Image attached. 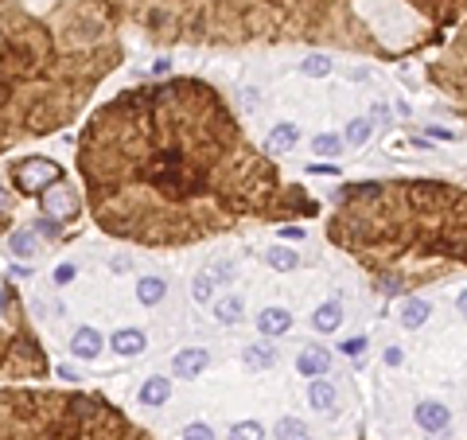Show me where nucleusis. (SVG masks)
Wrapping results in <instances>:
<instances>
[{
  "instance_id": "f257e3e1",
  "label": "nucleus",
  "mask_w": 467,
  "mask_h": 440,
  "mask_svg": "<svg viewBox=\"0 0 467 440\" xmlns=\"http://www.w3.org/2000/svg\"><path fill=\"white\" fill-rule=\"evenodd\" d=\"M203 79L113 94L78 133V179L101 234L148 250L195 245L246 222L316 218L319 203L265 160Z\"/></svg>"
},
{
  "instance_id": "f03ea898",
  "label": "nucleus",
  "mask_w": 467,
  "mask_h": 440,
  "mask_svg": "<svg viewBox=\"0 0 467 440\" xmlns=\"http://www.w3.org/2000/svg\"><path fill=\"white\" fill-rule=\"evenodd\" d=\"M113 28L176 47L308 43L409 59L444 40L467 16V0H90Z\"/></svg>"
},
{
  "instance_id": "7ed1b4c3",
  "label": "nucleus",
  "mask_w": 467,
  "mask_h": 440,
  "mask_svg": "<svg viewBox=\"0 0 467 440\" xmlns=\"http://www.w3.org/2000/svg\"><path fill=\"white\" fill-rule=\"evenodd\" d=\"M121 59L117 28L90 0H62L51 16L0 0V156L74 125Z\"/></svg>"
},
{
  "instance_id": "20e7f679",
  "label": "nucleus",
  "mask_w": 467,
  "mask_h": 440,
  "mask_svg": "<svg viewBox=\"0 0 467 440\" xmlns=\"http://www.w3.org/2000/svg\"><path fill=\"white\" fill-rule=\"evenodd\" d=\"M323 230L393 300L467 269V187L444 179L347 184Z\"/></svg>"
},
{
  "instance_id": "39448f33",
  "label": "nucleus",
  "mask_w": 467,
  "mask_h": 440,
  "mask_svg": "<svg viewBox=\"0 0 467 440\" xmlns=\"http://www.w3.org/2000/svg\"><path fill=\"white\" fill-rule=\"evenodd\" d=\"M0 440H156L110 398L86 390H0Z\"/></svg>"
},
{
  "instance_id": "423d86ee",
  "label": "nucleus",
  "mask_w": 467,
  "mask_h": 440,
  "mask_svg": "<svg viewBox=\"0 0 467 440\" xmlns=\"http://www.w3.org/2000/svg\"><path fill=\"white\" fill-rule=\"evenodd\" d=\"M51 359L31 327L16 284L0 273V378H43Z\"/></svg>"
},
{
  "instance_id": "0eeeda50",
  "label": "nucleus",
  "mask_w": 467,
  "mask_h": 440,
  "mask_svg": "<svg viewBox=\"0 0 467 440\" xmlns=\"http://www.w3.org/2000/svg\"><path fill=\"white\" fill-rule=\"evenodd\" d=\"M425 74L452 101V109H456L459 117H467V20L456 28V35L444 43V51H440L436 59L428 63Z\"/></svg>"
},
{
  "instance_id": "6e6552de",
  "label": "nucleus",
  "mask_w": 467,
  "mask_h": 440,
  "mask_svg": "<svg viewBox=\"0 0 467 440\" xmlns=\"http://www.w3.org/2000/svg\"><path fill=\"white\" fill-rule=\"evenodd\" d=\"M12 184L24 199H43L55 184H62V168L47 156H24V160H12Z\"/></svg>"
},
{
  "instance_id": "1a4fd4ad",
  "label": "nucleus",
  "mask_w": 467,
  "mask_h": 440,
  "mask_svg": "<svg viewBox=\"0 0 467 440\" xmlns=\"http://www.w3.org/2000/svg\"><path fill=\"white\" fill-rule=\"evenodd\" d=\"M296 370L304 374V378H323V374L331 370L328 347H304V351L296 355Z\"/></svg>"
},
{
  "instance_id": "9d476101",
  "label": "nucleus",
  "mask_w": 467,
  "mask_h": 440,
  "mask_svg": "<svg viewBox=\"0 0 467 440\" xmlns=\"http://www.w3.org/2000/svg\"><path fill=\"white\" fill-rule=\"evenodd\" d=\"M203 366H207V351L203 347H187V351H179L171 359V374L176 378H195V374H203Z\"/></svg>"
},
{
  "instance_id": "9b49d317",
  "label": "nucleus",
  "mask_w": 467,
  "mask_h": 440,
  "mask_svg": "<svg viewBox=\"0 0 467 440\" xmlns=\"http://www.w3.org/2000/svg\"><path fill=\"white\" fill-rule=\"evenodd\" d=\"M296 140H300V129H296V125H277V129H273V133L265 137V152H269V156L292 152V148H296Z\"/></svg>"
},
{
  "instance_id": "f8f14e48",
  "label": "nucleus",
  "mask_w": 467,
  "mask_h": 440,
  "mask_svg": "<svg viewBox=\"0 0 467 440\" xmlns=\"http://www.w3.org/2000/svg\"><path fill=\"white\" fill-rule=\"evenodd\" d=\"M448 421H452V413H448L444 405H440V401H421V405H417V425H421V429L440 432V429L448 425Z\"/></svg>"
},
{
  "instance_id": "ddd939ff",
  "label": "nucleus",
  "mask_w": 467,
  "mask_h": 440,
  "mask_svg": "<svg viewBox=\"0 0 467 440\" xmlns=\"http://www.w3.org/2000/svg\"><path fill=\"white\" fill-rule=\"evenodd\" d=\"M164 401H171V378H148L144 386H140V405L156 409V405H164Z\"/></svg>"
},
{
  "instance_id": "4468645a",
  "label": "nucleus",
  "mask_w": 467,
  "mask_h": 440,
  "mask_svg": "<svg viewBox=\"0 0 467 440\" xmlns=\"http://www.w3.org/2000/svg\"><path fill=\"white\" fill-rule=\"evenodd\" d=\"M257 327H261V335H285L292 327V316L285 308H265L257 316Z\"/></svg>"
},
{
  "instance_id": "2eb2a0df",
  "label": "nucleus",
  "mask_w": 467,
  "mask_h": 440,
  "mask_svg": "<svg viewBox=\"0 0 467 440\" xmlns=\"http://www.w3.org/2000/svg\"><path fill=\"white\" fill-rule=\"evenodd\" d=\"M110 347L117 355H125V359H129V355H140L144 351V347H148V339H144V332H133V327H125V332H117L110 339Z\"/></svg>"
},
{
  "instance_id": "dca6fc26",
  "label": "nucleus",
  "mask_w": 467,
  "mask_h": 440,
  "mask_svg": "<svg viewBox=\"0 0 467 440\" xmlns=\"http://www.w3.org/2000/svg\"><path fill=\"white\" fill-rule=\"evenodd\" d=\"M312 323H316V332H335L339 323H343V304H339V300L319 304L316 316H312Z\"/></svg>"
},
{
  "instance_id": "f3484780",
  "label": "nucleus",
  "mask_w": 467,
  "mask_h": 440,
  "mask_svg": "<svg viewBox=\"0 0 467 440\" xmlns=\"http://www.w3.org/2000/svg\"><path fill=\"white\" fill-rule=\"evenodd\" d=\"M70 351L78 355V359H98L101 335L94 332V327H78V335H74V347H70Z\"/></svg>"
},
{
  "instance_id": "a211bd4d",
  "label": "nucleus",
  "mask_w": 467,
  "mask_h": 440,
  "mask_svg": "<svg viewBox=\"0 0 467 440\" xmlns=\"http://www.w3.org/2000/svg\"><path fill=\"white\" fill-rule=\"evenodd\" d=\"M308 398H312V405H316L319 413H328V409H335V386H331L328 378H316L312 382V390H308Z\"/></svg>"
},
{
  "instance_id": "6ab92c4d",
  "label": "nucleus",
  "mask_w": 467,
  "mask_h": 440,
  "mask_svg": "<svg viewBox=\"0 0 467 440\" xmlns=\"http://www.w3.org/2000/svg\"><path fill=\"white\" fill-rule=\"evenodd\" d=\"M428 312H432V308H428L425 300H417V296H413V300H409L405 308H401V323H405L409 332H417L421 323L428 320Z\"/></svg>"
},
{
  "instance_id": "aec40b11",
  "label": "nucleus",
  "mask_w": 467,
  "mask_h": 440,
  "mask_svg": "<svg viewBox=\"0 0 467 440\" xmlns=\"http://www.w3.org/2000/svg\"><path fill=\"white\" fill-rule=\"evenodd\" d=\"M241 312H246L241 296H222V300L214 304V316H219V323H238Z\"/></svg>"
},
{
  "instance_id": "412c9836",
  "label": "nucleus",
  "mask_w": 467,
  "mask_h": 440,
  "mask_svg": "<svg viewBox=\"0 0 467 440\" xmlns=\"http://www.w3.org/2000/svg\"><path fill=\"white\" fill-rule=\"evenodd\" d=\"M12 254L35 257L40 254V234H35V230H16V234H12Z\"/></svg>"
},
{
  "instance_id": "4be33fe9",
  "label": "nucleus",
  "mask_w": 467,
  "mask_h": 440,
  "mask_svg": "<svg viewBox=\"0 0 467 440\" xmlns=\"http://www.w3.org/2000/svg\"><path fill=\"white\" fill-rule=\"evenodd\" d=\"M164 293H168V284L160 281V277H144V281L137 284L140 304H160V300H164Z\"/></svg>"
},
{
  "instance_id": "5701e85b",
  "label": "nucleus",
  "mask_w": 467,
  "mask_h": 440,
  "mask_svg": "<svg viewBox=\"0 0 467 440\" xmlns=\"http://www.w3.org/2000/svg\"><path fill=\"white\" fill-rule=\"evenodd\" d=\"M273 359H277V351H273L269 343H257V347H246V362L253 366V370H261V366H273Z\"/></svg>"
},
{
  "instance_id": "b1692460",
  "label": "nucleus",
  "mask_w": 467,
  "mask_h": 440,
  "mask_svg": "<svg viewBox=\"0 0 467 440\" xmlns=\"http://www.w3.org/2000/svg\"><path fill=\"white\" fill-rule=\"evenodd\" d=\"M277 440H308V425L296 417H285L277 425Z\"/></svg>"
},
{
  "instance_id": "393cba45",
  "label": "nucleus",
  "mask_w": 467,
  "mask_h": 440,
  "mask_svg": "<svg viewBox=\"0 0 467 440\" xmlns=\"http://www.w3.org/2000/svg\"><path fill=\"white\" fill-rule=\"evenodd\" d=\"M265 261L273 265V269H280V273L296 269V254H292V250H285V245H273V250L265 254Z\"/></svg>"
},
{
  "instance_id": "a878e982",
  "label": "nucleus",
  "mask_w": 467,
  "mask_h": 440,
  "mask_svg": "<svg viewBox=\"0 0 467 440\" xmlns=\"http://www.w3.org/2000/svg\"><path fill=\"white\" fill-rule=\"evenodd\" d=\"M300 70H304L308 79H323V74L331 70V59H328V55H308V59L300 63Z\"/></svg>"
},
{
  "instance_id": "bb28decb",
  "label": "nucleus",
  "mask_w": 467,
  "mask_h": 440,
  "mask_svg": "<svg viewBox=\"0 0 467 440\" xmlns=\"http://www.w3.org/2000/svg\"><path fill=\"white\" fill-rule=\"evenodd\" d=\"M370 140V121L366 117H358V121H350L347 125V145H355V148H362Z\"/></svg>"
},
{
  "instance_id": "cd10ccee",
  "label": "nucleus",
  "mask_w": 467,
  "mask_h": 440,
  "mask_svg": "<svg viewBox=\"0 0 467 440\" xmlns=\"http://www.w3.org/2000/svg\"><path fill=\"white\" fill-rule=\"evenodd\" d=\"M230 437H234V440H261V437H265V429H261L257 421H241V425L230 429Z\"/></svg>"
},
{
  "instance_id": "c85d7f7f",
  "label": "nucleus",
  "mask_w": 467,
  "mask_h": 440,
  "mask_svg": "<svg viewBox=\"0 0 467 440\" xmlns=\"http://www.w3.org/2000/svg\"><path fill=\"white\" fill-rule=\"evenodd\" d=\"M312 148H316L319 156H335L339 148H343V140H339V137H328V133H323V137L312 140Z\"/></svg>"
},
{
  "instance_id": "c756f323",
  "label": "nucleus",
  "mask_w": 467,
  "mask_h": 440,
  "mask_svg": "<svg viewBox=\"0 0 467 440\" xmlns=\"http://www.w3.org/2000/svg\"><path fill=\"white\" fill-rule=\"evenodd\" d=\"M183 440H214V432H210V425H187Z\"/></svg>"
},
{
  "instance_id": "7c9ffc66",
  "label": "nucleus",
  "mask_w": 467,
  "mask_h": 440,
  "mask_svg": "<svg viewBox=\"0 0 467 440\" xmlns=\"http://www.w3.org/2000/svg\"><path fill=\"white\" fill-rule=\"evenodd\" d=\"M362 351H366V335H350L343 343V355H362Z\"/></svg>"
},
{
  "instance_id": "2f4dec72",
  "label": "nucleus",
  "mask_w": 467,
  "mask_h": 440,
  "mask_svg": "<svg viewBox=\"0 0 467 440\" xmlns=\"http://www.w3.org/2000/svg\"><path fill=\"white\" fill-rule=\"evenodd\" d=\"M191 296H195V300H210V277H199V281H195V288H191Z\"/></svg>"
},
{
  "instance_id": "473e14b6",
  "label": "nucleus",
  "mask_w": 467,
  "mask_h": 440,
  "mask_svg": "<svg viewBox=\"0 0 467 440\" xmlns=\"http://www.w3.org/2000/svg\"><path fill=\"white\" fill-rule=\"evenodd\" d=\"M4 222H8V191L0 187V230H4Z\"/></svg>"
},
{
  "instance_id": "72a5a7b5",
  "label": "nucleus",
  "mask_w": 467,
  "mask_h": 440,
  "mask_svg": "<svg viewBox=\"0 0 467 440\" xmlns=\"http://www.w3.org/2000/svg\"><path fill=\"white\" fill-rule=\"evenodd\" d=\"M55 277H59V281H70V277H74V265H59V273Z\"/></svg>"
},
{
  "instance_id": "f704fd0d",
  "label": "nucleus",
  "mask_w": 467,
  "mask_h": 440,
  "mask_svg": "<svg viewBox=\"0 0 467 440\" xmlns=\"http://www.w3.org/2000/svg\"><path fill=\"white\" fill-rule=\"evenodd\" d=\"M398 362H401V351H398V347H393V351H386V366H398Z\"/></svg>"
},
{
  "instance_id": "c9c22d12",
  "label": "nucleus",
  "mask_w": 467,
  "mask_h": 440,
  "mask_svg": "<svg viewBox=\"0 0 467 440\" xmlns=\"http://www.w3.org/2000/svg\"><path fill=\"white\" fill-rule=\"evenodd\" d=\"M285 238H296V242H300V238H304V230H300V226H285Z\"/></svg>"
},
{
  "instance_id": "e433bc0d",
  "label": "nucleus",
  "mask_w": 467,
  "mask_h": 440,
  "mask_svg": "<svg viewBox=\"0 0 467 440\" xmlns=\"http://www.w3.org/2000/svg\"><path fill=\"white\" fill-rule=\"evenodd\" d=\"M459 312L467 316V288H464V293H459Z\"/></svg>"
}]
</instances>
